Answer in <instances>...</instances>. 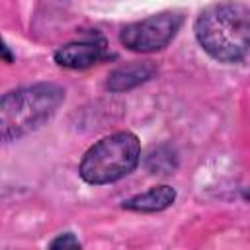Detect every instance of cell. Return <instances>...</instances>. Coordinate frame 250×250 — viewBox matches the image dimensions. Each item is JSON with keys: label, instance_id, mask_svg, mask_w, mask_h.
<instances>
[{"label": "cell", "instance_id": "obj_1", "mask_svg": "<svg viewBox=\"0 0 250 250\" xmlns=\"http://www.w3.org/2000/svg\"><path fill=\"white\" fill-rule=\"evenodd\" d=\"M193 29L199 45L221 62H236L250 53V8L242 2L207 6Z\"/></svg>", "mask_w": 250, "mask_h": 250}, {"label": "cell", "instance_id": "obj_2", "mask_svg": "<svg viewBox=\"0 0 250 250\" xmlns=\"http://www.w3.org/2000/svg\"><path fill=\"white\" fill-rule=\"evenodd\" d=\"M64 100V90L55 84H35L8 92L0 104L2 139L12 141L45 123Z\"/></svg>", "mask_w": 250, "mask_h": 250}, {"label": "cell", "instance_id": "obj_3", "mask_svg": "<svg viewBox=\"0 0 250 250\" xmlns=\"http://www.w3.org/2000/svg\"><path fill=\"white\" fill-rule=\"evenodd\" d=\"M139 156V139L129 131H119L88 148L80 162V176L94 186L117 182L137 166Z\"/></svg>", "mask_w": 250, "mask_h": 250}, {"label": "cell", "instance_id": "obj_4", "mask_svg": "<svg viewBox=\"0 0 250 250\" xmlns=\"http://www.w3.org/2000/svg\"><path fill=\"white\" fill-rule=\"evenodd\" d=\"M182 25V16L176 12H160L141 21L129 23L121 31V43L137 53H150L166 47Z\"/></svg>", "mask_w": 250, "mask_h": 250}, {"label": "cell", "instance_id": "obj_5", "mask_svg": "<svg viewBox=\"0 0 250 250\" xmlns=\"http://www.w3.org/2000/svg\"><path fill=\"white\" fill-rule=\"evenodd\" d=\"M104 59V45L96 41L68 43L55 53V61L66 68H88Z\"/></svg>", "mask_w": 250, "mask_h": 250}, {"label": "cell", "instance_id": "obj_6", "mask_svg": "<svg viewBox=\"0 0 250 250\" xmlns=\"http://www.w3.org/2000/svg\"><path fill=\"white\" fill-rule=\"evenodd\" d=\"M176 199V191L170 186H158L150 188L145 193H139L123 203V207L133 209V211H143V213H152V211H162L168 205H172Z\"/></svg>", "mask_w": 250, "mask_h": 250}, {"label": "cell", "instance_id": "obj_7", "mask_svg": "<svg viewBox=\"0 0 250 250\" xmlns=\"http://www.w3.org/2000/svg\"><path fill=\"white\" fill-rule=\"evenodd\" d=\"M152 72H154V68L148 62H133V64L121 66L109 76L107 88L113 92H123V90L135 88L137 84L148 80L152 76Z\"/></svg>", "mask_w": 250, "mask_h": 250}, {"label": "cell", "instance_id": "obj_8", "mask_svg": "<svg viewBox=\"0 0 250 250\" xmlns=\"http://www.w3.org/2000/svg\"><path fill=\"white\" fill-rule=\"evenodd\" d=\"M66 246H72V248H78L80 246V242L68 232V234H62V236H59L57 240H53L51 242V248H66Z\"/></svg>", "mask_w": 250, "mask_h": 250}]
</instances>
